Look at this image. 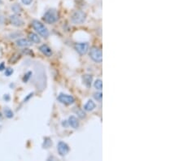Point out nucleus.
Returning <instances> with one entry per match:
<instances>
[{
    "label": "nucleus",
    "instance_id": "nucleus-8",
    "mask_svg": "<svg viewBox=\"0 0 183 161\" xmlns=\"http://www.w3.org/2000/svg\"><path fill=\"white\" fill-rule=\"evenodd\" d=\"M10 20H11V22H12V24L16 26V27H20V26H22V25L24 24V21H23V20L20 18V16H16V15L11 16Z\"/></svg>",
    "mask_w": 183,
    "mask_h": 161
},
{
    "label": "nucleus",
    "instance_id": "nucleus-21",
    "mask_svg": "<svg viewBox=\"0 0 183 161\" xmlns=\"http://www.w3.org/2000/svg\"><path fill=\"white\" fill-rule=\"evenodd\" d=\"M3 69H5V67H4V63H2L1 64H0V71L3 70Z\"/></svg>",
    "mask_w": 183,
    "mask_h": 161
},
{
    "label": "nucleus",
    "instance_id": "nucleus-19",
    "mask_svg": "<svg viewBox=\"0 0 183 161\" xmlns=\"http://www.w3.org/2000/svg\"><path fill=\"white\" fill-rule=\"evenodd\" d=\"M12 73H13V69L10 68H7V69H6V71H5V75H6V76H8V77L11 76Z\"/></svg>",
    "mask_w": 183,
    "mask_h": 161
},
{
    "label": "nucleus",
    "instance_id": "nucleus-20",
    "mask_svg": "<svg viewBox=\"0 0 183 161\" xmlns=\"http://www.w3.org/2000/svg\"><path fill=\"white\" fill-rule=\"evenodd\" d=\"M32 1L33 0H21V2L24 4H25V5H29L32 3Z\"/></svg>",
    "mask_w": 183,
    "mask_h": 161
},
{
    "label": "nucleus",
    "instance_id": "nucleus-3",
    "mask_svg": "<svg viewBox=\"0 0 183 161\" xmlns=\"http://www.w3.org/2000/svg\"><path fill=\"white\" fill-rule=\"evenodd\" d=\"M45 22L47 24H53L57 21L58 20V15L56 10L54 9H50L47 12L45 13L43 17Z\"/></svg>",
    "mask_w": 183,
    "mask_h": 161
},
{
    "label": "nucleus",
    "instance_id": "nucleus-16",
    "mask_svg": "<svg viewBox=\"0 0 183 161\" xmlns=\"http://www.w3.org/2000/svg\"><path fill=\"white\" fill-rule=\"evenodd\" d=\"M94 98H95L97 101L99 102H102V99H103V94L101 92H99V93H95L94 94Z\"/></svg>",
    "mask_w": 183,
    "mask_h": 161
},
{
    "label": "nucleus",
    "instance_id": "nucleus-6",
    "mask_svg": "<svg viewBox=\"0 0 183 161\" xmlns=\"http://www.w3.org/2000/svg\"><path fill=\"white\" fill-rule=\"evenodd\" d=\"M89 49V44L87 43H78L75 44V50L80 55H83L86 54Z\"/></svg>",
    "mask_w": 183,
    "mask_h": 161
},
{
    "label": "nucleus",
    "instance_id": "nucleus-18",
    "mask_svg": "<svg viewBox=\"0 0 183 161\" xmlns=\"http://www.w3.org/2000/svg\"><path fill=\"white\" fill-rule=\"evenodd\" d=\"M12 10L16 12V13H18V12H21V8H20V6H19V5H17V4H15V5L12 7Z\"/></svg>",
    "mask_w": 183,
    "mask_h": 161
},
{
    "label": "nucleus",
    "instance_id": "nucleus-10",
    "mask_svg": "<svg viewBox=\"0 0 183 161\" xmlns=\"http://www.w3.org/2000/svg\"><path fill=\"white\" fill-rule=\"evenodd\" d=\"M39 50L41 51V52H42V54H44L45 55H47V56H51L52 55L51 49L48 47V46H47V45H42V46H41L39 48Z\"/></svg>",
    "mask_w": 183,
    "mask_h": 161
},
{
    "label": "nucleus",
    "instance_id": "nucleus-7",
    "mask_svg": "<svg viewBox=\"0 0 183 161\" xmlns=\"http://www.w3.org/2000/svg\"><path fill=\"white\" fill-rule=\"evenodd\" d=\"M57 150H58V152H59V154L61 156H64V155H66L68 153L69 147H68V146L65 142L60 141L58 143V145H57Z\"/></svg>",
    "mask_w": 183,
    "mask_h": 161
},
{
    "label": "nucleus",
    "instance_id": "nucleus-17",
    "mask_svg": "<svg viewBox=\"0 0 183 161\" xmlns=\"http://www.w3.org/2000/svg\"><path fill=\"white\" fill-rule=\"evenodd\" d=\"M5 115H6V116L8 118H12L13 117V112H12V111L11 109H9V108H6L5 109Z\"/></svg>",
    "mask_w": 183,
    "mask_h": 161
},
{
    "label": "nucleus",
    "instance_id": "nucleus-15",
    "mask_svg": "<svg viewBox=\"0 0 183 161\" xmlns=\"http://www.w3.org/2000/svg\"><path fill=\"white\" fill-rule=\"evenodd\" d=\"M94 86L95 87L97 90H99V91H102V89H103V82H102V80H96L94 84Z\"/></svg>",
    "mask_w": 183,
    "mask_h": 161
},
{
    "label": "nucleus",
    "instance_id": "nucleus-11",
    "mask_svg": "<svg viewBox=\"0 0 183 161\" xmlns=\"http://www.w3.org/2000/svg\"><path fill=\"white\" fill-rule=\"evenodd\" d=\"M16 44H17V46H19V47H30V46L32 45V43L27 39L21 38V39H19L16 41Z\"/></svg>",
    "mask_w": 183,
    "mask_h": 161
},
{
    "label": "nucleus",
    "instance_id": "nucleus-13",
    "mask_svg": "<svg viewBox=\"0 0 183 161\" xmlns=\"http://www.w3.org/2000/svg\"><path fill=\"white\" fill-rule=\"evenodd\" d=\"M95 108V103L92 100H89L84 106V110L87 111V112H90V111L94 110Z\"/></svg>",
    "mask_w": 183,
    "mask_h": 161
},
{
    "label": "nucleus",
    "instance_id": "nucleus-5",
    "mask_svg": "<svg viewBox=\"0 0 183 161\" xmlns=\"http://www.w3.org/2000/svg\"><path fill=\"white\" fill-rule=\"evenodd\" d=\"M58 100H59L61 103L65 104V105L72 104L73 102H75V99H74V98H73L72 96L64 94H60V95L58 96Z\"/></svg>",
    "mask_w": 183,
    "mask_h": 161
},
{
    "label": "nucleus",
    "instance_id": "nucleus-12",
    "mask_svg": "<svg viewBox=\"0 0 183 161\" xmlns=\"http://www.w3.org/2000/svg\"><path fill=\"white\" fill-rule=\"evenodd\" d=\"M82 80H83V83L87 87L91 86V82L93 77L91 75H84L82 77Z\"/></svg>",
    "mask_w": 183,
    "mask_h": 161
},
{
    "label": "nucleus",
    "instance_id": "nucleus-9",
    "mask_svg": "<svg viewBox=\"0 0 183 161\" xmlns=\"http://www.w3.org/2000/svg\"><path fill=\"white\" fill-rule=\"evenodd\" d=\"M68 123L69 125L71 126L72 128L73 129H77V128H78V126H79V123H78V121H77V119L75 117V116H70V117L68 118Z\"/></svg>",
    "mask_w": 183,
    "mask_h": 161
},
{
    "label": "nucleus",
    "instance_id": "nucleus-2",
    "mask_svg": "<svg viewBox=\"0 0 183 161\" xmlns=\"http://www.w3.org/2000/svg\"><path fill=\"white\" fill-rule=\"evenodd\" d=\"M90 57L96 63H101L103 61V53L100 48L93 47L90 51Z\"/></svg>",
    "mask_w": 183,
    "mask_h": 161
},
{
    "label": "nucleus",
    "instance_id": "nucleus-4",
    "mask_svg": "<svg viewBox=\"0 0 183 161\" xmlns=\"http://www.w3.org/2000/svg\"><path fill=\"white\" fill-rule=\"evenodd\" d=\"M86 19V14L84 12H81V11H76L71 17V20H72V22L74 24H77L84 23Z\"/></svg>",
    "mask_w": 183,
    "mask_h": 161
},
{
    "label": "nucleus",
    "instance_id": "nucleus-1",
    "mask_svg": "<svg viewBox=\"0 0 183 161\" xmlns=\"http://www.w3.org/2000/svg\"><path fill=\"white\" fill-rule=\"evenodd\" d=\"M32 25L33 29L36 30L37 33H38V34L42 36V38H47L49 36L48 29L43 24H42L40 21L34 20L32 22Z\"/></svg>",
    "mask_w": 183,
    "mask_h": 161
},
{
    "label": "nucleus",
    "instance_id": "nucleus-14",
    "mask_svg": "<svg viewBox=\"0 0 183 161\" xmlns=\"http://www.w3.org/2000/svg\"><path fill=\"white\" fill-rule=\"evenodd\" d=\"M29 38L30 40V42L33 43H39L40 42H41L39 37L37 34H35V33H31L29 34Z\"/></svg>",
    "mask_w": 183,
    "mask_h": 161
}]
</instances>
